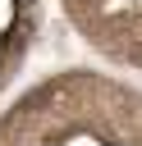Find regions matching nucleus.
Here are the masks:
<instances>
[{
	"mask_svg": "<svg viewBox=\"0 0 142 146\" xmlns=\"http://www.w3.org/2000/svg\"><path fill=\"white\" fill-rule=\"evenodd\" d=\"M128 55H133V64H142V41H133V46H128Z\"/></svg>",
	"mask_w": 142,
	"mask_h": 146,
	"instance_id": "f257e3e1",
	"label": "nucleus"
},
{
	"mask_svg": "<svg viewBox=\"0 0 142 146\" xmlns=\"http://www.w3.org/2000/svg\"><path fill=\"white\" fill-rule=\"evenodd\" d=\"M23 5H27V0H23Z\"/></svg>",
	"mask_w": 142,
	"mask_h": 146,
	"instance_id": "f03ea898",
	"label": "nucleus"
}]
</instances>
